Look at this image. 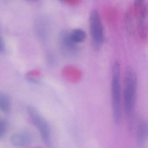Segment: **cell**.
Listing matches in <instances>:
<instances>
[{"mask_svg":"<svg viewBox=\"0 0 148 148\" xmlns=\"http://www.w3.org/2000/svg\"><path fill=\"white\" fill-rule=\"evenodd\" d=\"M123 103L125 114L128 117L132 115L136 105L137 90V79L133 69L128 67L124 77Z\"/></svg>","mask_w":148,"mask_h":148,"instance_id":"1","label":"cell"},{"mask_svg":"<svg viewBox=\"0 0 148 148\" xmlns=\"http://www.w3.org/2000/svg\"><path fill=\"white\" fill-rule=\"evenodd\" d=\"M111 96L113 120L115 124H119L122 117V99L120 66L119 64L116 61L114 62L112 66Z\"/></svg>","mask_w":148,"mask_h":148,"instance_id":"2","label":"cell"},{"mask_svg":"<svg viewBox=\"0 0 148 148\" xmlns=\"http://www.w3.org/2000/svg\"><path fill=\"white\" fill-rule=\"evenodd\" d=\"M27 112L31 121L39 132L45 144L48 147H51V130L48 122L38 110L32 106H27Z\"/></svg>","mask_w":148,"mask_h":148,"instance_id":"3","label":"cell"},{"mask_svg":"<svg viewBox=\"0 0 148 148\" xmlns=\"http://www.w3.org/2000/svg\"><path fill=\"white\" fill-rule=\"evenodd\" d=\"M89 24L92 45L95 51H98L103 44L104 37L100 15L97 10H93L91 12Z\"/></svg>","mask_w":148,"mask_h":148,"instance_id":"4","label":"cell"},{"mask_svg":"<svg viewBox=\"0 0 148 148\" xmlns=\"http://www.w3.org/2000/svg\"><path fill=\"white\" fill-rule=\"evenodd\" d=\"M134 13L138 33L140 38L144 39L148 32V8L145 0L135 1Z\"/></svg>","mask_w":148,"mask_h":148,"instance_id":"5","label":"cell"},{"mask_svg":"<svg viewBox=\"0 0 148 148\" xmlns=\"http://www.w3.org/2000/svg\"><path fill=\"white\" fill-rule=\"evenodd\" d=\"M59 45L62 54L67 58H73L78 54L79 48L77 43L74 42L71 33L66 30L61 32L59 36Z\"/></svg>","mask_w":148,"mask_h":148,"instance_id":"6","label":"cell"},{"mask_svg":"<svg viewBox=\"0 0 148 148\" xmlns=\"http://www.w3.org/2000/svg\"><path fill=\"white\" fill-rule=\"evenodd\" d=\"M10 143L16 148H25L31 145L34 141L33 136L26 131L17 132L10 137Z\"/></svg>","mask_w":148,"mask_h":148,"instance_id":"7","label":"cell"},{"mask_svg":"<svg viewBox=\"0 0 148 148\" xmlns=\"http://www.w3.org/2000/svg\"><path fill=\"white\" fill-rule=\"evenodd\" d=\"M136 135L138 143L139 145H143L146 141L147 136V125L143 120H141L138 123Z\"/></svg>","mask_w":148,"mask_h":148,"instance_id":"8","label":"cell"},{"mask_svg":"<svg viewBox=\"0 0 148 148\" xmlns=\"http://www.w3.org/2000/svg\"><path fill=\"white\" fill-rule=\"evenodd\" d=\"M12 107L10 97L5 92L0 93V110L5 114L9 113Z\"/></svg>","mask_w":148,"mask_h":148,"instance_id":"9","label":"cell"},{"mask_svg":"<svg viewBox=\"0 0 148 148\" xmlns=\"http://www.w3.org/2000/svg\"><path fill=\"white\" fill-rule=\"evenodd\" d=\"M71 36L73 40L79 44L82 43L85 40L86 34L85 32L81 29H75L71 33Z\"/></svg>","mask_w":148,"mask_h":148,"instance_id":"10","label":"cell"},{"mask_svg":"<svg viewBox=\"0 0 148 148\" xmlns=\"http://www.w3.org/2000/svg\"><path fill=\"white\" fill-rule=\"evenodd\" d=\"M8 124L6 120L4 119L0 120V139L1 140L5 136L8 130Z\"/></svg>","mask_w":148,"mask_h":148,"instance_id":"11","label":"cell"},{"mask_svg":"<svg viewBox=\"0 0 148 148\" xmlns=\"http://www.w3.org/2000/svg\"><path fill=\"white\" fill-rule=\"evenodd\" d=\"M58 1L63 3H65L67 5H75L81 3L82 0H58Z\"/></svg>","mask_w":148,"mask_h":148,"instance_id":"12","label":"cell"},{"mask_svg":"<svg viewBox=\"0 0 148 148\" xmlns=\"http://www.w3.org/2000/svg\"><path fill=\"white\" fill-rule=\"evenodd\" d=\"M47 60L48 64L50 65H53L55 63V59L54 57L52 55L51 53H47Z\"/></svg>","mask_w":148,"mask_h":148,"instance_id":"13","label":"cell"},{"mask_svg":"<svg viewBox=\"0 0 148 148\" xmlns=\"http://www.w3.org/2000/svg\"><path fill=\"white\" fill-rule=\"evenodd\" d=\"M27 81L30 82L31 84H38L40 83L39 80L38 79L33 77H27Z\"/></svg>","mask_w":148,"mask_h":148,"instance_id":"14","label":"cell"},{"mask_svg":"<svg viewBox=\"0 0 148 148\" xmlns=\"http://www.w3.org/2000/svg\"><path fill=\"white\" fill-rule=\"evenodd\" d=\"M5 50V43L4 40H2L1 38L0 39V52L2 53L4 52Z\"/></svg>","mask_w":148,"mask_h":148,"instance_id":"15","label":"cell"},{"mask_svg":"<svg viewBox=\"0 0 148 148\" xmlns=\"http://www.w3.org/2000/svg\"><path fill=\"white\" fill-rule=\"evenodd\" d=\"M27 1H33V2H36V1H38L39 0H27Z\"/></svg>","mask_w":148,"mask_h":148,"instance_id":"16","label":"cell"},{"mask_svg":"<svg viewBox=\"0 0 148 148\" xmlns=\"http://www.w3.org/2000/svg\"><path fill=\"white\" fill-rule=\"evenodd\" d=\"M135 1H138V0H135Z\"/></svg>","mask_w":148,"mask_h":148,"instance_id":"17","label":"cell"}]
</instances>
